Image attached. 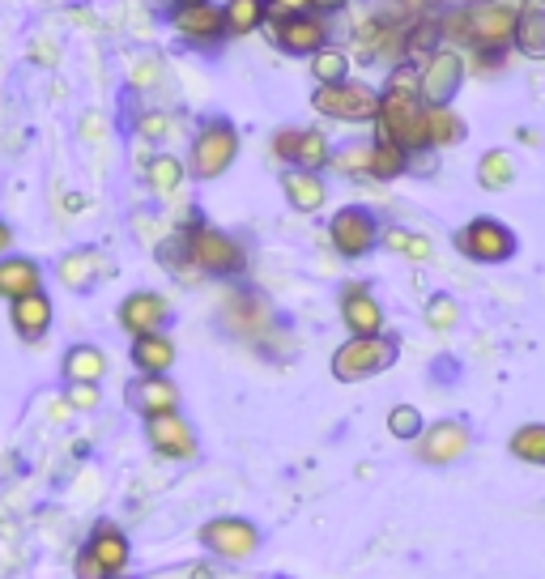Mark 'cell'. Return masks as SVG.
I'll return each instance as SVG.
<instances>
[{"label":"cell","mask_w":545,"mask_h":579,"mask_svg":"<svg viewBox=\"0 0 545 579\" xmlns=\"http://www.w3.org/2000/svg\"><path fill=\"white\" fill-rule=\"evenodd\" d=\"M384 243L392 252H401V256H410V260H430V239L410 234V230H388Z\"/></svg>","instance_id":"cell-35"},{"label":"cell","mask_w":545,"mask_h":579,"mask_svg":"<svg viewBox=\"0 0 545 579\" xmlns=\"http://www.w3.org/2000/svg\"><path fill=\"white\" fill-rule=\"evenodd\" d=\"M107 375V358L98 346H73L65 354V380L68 384H98Z\"/></svg>","instance_id":"cell-25"},{"label":"cell","mask_w":545,"mask_h":579,"mask_svg":"<svg viewBox=\"0 0 545 579\" xmlns=\"http://www.w3.org/2000/svg\"><path fill=\"white\" fill-rule=\"evenodd\" d=\"M86 549H90V558L102 567V576L107 579H116V576H124V571H129L132 546H129V537H124V528H120V524L98 520L95 533H90V542H86Z\"/></svg>","instance_id":"cell-13"},{"label":"cell","mask_w":545,"mask_h":579,"mask_svg":"<svg viewBox=\"0 0 545 579\" xmlns=\"http://www.w3.org/2000/svg\"><path fill=\"white\" fill-rule=\"evenodd\" d=\"M282 193H286V200L298 214H316V209H324V200H328L320 171H303V166H294V171L282 175Z\"/></svg>","instance_id":"cell-21"},{"label":"cell","mask_w":545,"mask_h":579,"mask_svg":"<svg viewBox=\"0 0 545 579\" xmlns=\"http://www.w3.org/2000/svg\"><path fill=\"white\" fill-rule=\"evenodd\" d=\"M68 405L73 409H98V384H68Z\"/></svg>","instance_id":"cell-40"},{"label":"cell","mask_w":545,"mask_h":579,"mask_svg":"<svg viewBox=\"0 0 545 579\" xmlns=\"http://www.w3.org/2000/svg\"><path fill=\"white\" fill-rule=\"evenodd\" d=\"M426 136H430V145H439V150L465 141V120L451 111V102L448 107H426Z\"/></svg>","instance_id":"cell-26"},{"label":"cell","mask_w":545,"mask_h":579,"mask_svg":"<svg viewBox=\"0 0 545 579\" xmlns=\"http://www.w3.org/2000/svg\"><path fill=\"white\" fill-rule=\"evenodd\" d=\"M239 159V132L230 120H214L196 132L193 141V175L196 179H218Z\"/></svg>","instance_id":"cell-5"},{"label":"cell","mask_w":545,"mask_h":579,"mask_svg":"<svg viewBox=\"0 0 545 579\" xmlns=\"http://www.w3.org/2000/svg\"><path fill=\"white\" fill-rule=\"evenodd\" d=\"M333 159V150H328V136L320 129H298V141H294V162L303 166V171H320L328 166Z\"/></svg>","instance_id":"cell-30"},{"label":"cell","mask_w":545,"mask_h":579,"mask_svg":"<svg viewBox=\"0 0 545 579\" xmlns=\"http://www.w3.org/2000/svg\"><path fill=\"white\" fill-rule=\"evenodd\" d=\"M129 358L141 375H166L175 367V341L162 328L159 332H141V337H132Z\"/></svg>","instance_id":"cell-20"},{"label":"cell","mask_w":545,"mask_h":579,"mask_svg":"<svg viewBox=\"0 0 545 579\" xmlns=\"http://www.w3.org/2000/svg\"><path fill=\"white\" fill-rule=\"evenodd\" d=\"M200 546L209 549L214 558L222 562H243L260 549V528L252 520H239V515H222V520H209L200 528Z\"/></svg>","instance_id":"cell-7"},{"label":"cell","mask_w":545,"mask_h":579,"mask_svg":"<svg viewBox=\"0 0 545 579\" xmlns=\"http://www.w3.org/2000/svg\"><path fill=\"white\" fill-rule=\"evenodd\" d=\"M312 0H264V18H294V13H307Z\"/></svg>","instance_id":"cell-39"},{"label":"cell","mask_w":545,"mask_h":579,"mask_svg":"<svg viewBox=\"0 0 545 579\" xmlns=\"http://www.w3.org/2000/svg\"><path fill=\"white\" fill-rule=\"evenodd\" d=\"M312 107L328 116V120H353V124H362V120H375V107H380V95L371 90V86H362V81H333V86H320L316 98H312Z\"/></svg>","instance_id":"cell-6"},{"label":"cell","mask_w":545,"mask_h":579,"mask_svg":"<svg viewBox=\"0 0 545 579\" xmlns=\"http://www.w3.org/2000/svg\"><path fill=\"white\" fill-rule=\"evenodd\" d=\"M405 166H410V154L396 150L392 141H375V145H371L367 175H375V179H396V175H405Z\"/></svg>","instance_id":"cell-31"},{"label":"cell","mask_w":545,"mask_h":579,"mask_svg":"<svg viewBox=\"0 0 545 579\" xmlns=\"http://www.w3.org/2000/svg\"><path fill=\"white\" fill-rule=\"evenodd\" d=\"M141 132H145V136H162V132H166V120H162V116H145V120H141Z\"/></svg>","instance_id":"cell-43"},{"label":"cell","mask_w":545,"mask_h":579,"mask_svg":"<svg viewBox=\"0 0 545 579\" xmlns=\"http://www.w3.org/2000/svg\"><path fill=\"white\" fill-rule=\"evenodd\" d=\"M460 81H465V61L456 52L435 47L422 61V68H417V98L426 107H448L451 98H456V90H460Z\"/></svg>","instance_id":"cell-9"},{"label":"cell","mask_w":545,"mask_h":579,"mask_svg":"<svg viewBox=\"0 0 545 579\" xmlns=\"http://www.w3.org/2000/svg\"><path fill=\"white\" fill-rule=\"evenodd\" d=\"M375 120H380V141H392L405 154H417V150L430 145V136H426V102L417 98V90H384L380 107H375Z\"/></svg>","instance_id":"cell-1"},{"label":"cell","mask_w":545,"mask_h":579,"mask_svg":"<svg viewBox=\"0 0 545 579\" xmlns=\"http://www.w3.org/2000/svg\"><path fill=\"white\" fill-rule=\"evenodd\" d=\"M469 448H473V430L456 418L422 426V435H417V460H422V465H435V469L465 460Z\"/></svg>","instance_id":"cell-10"},{"label":"cell","mask_w":545,"mask_h":579,"mask_svg":"<svg viewBox=\"0 0 545 579\" xmlns=\"http://www.w3.org/2000/svg\"><path fill=\"white\" fill-rule=\"evenodd\" d=\"M171 316V303L154 294V290H137L129 294L124 303H120V328L129 332V337H141V332H159L162 324Z\"/></svg>","instance_id":"cell-17"},{"label":"cell","mask_w":545,"mask_h":579,"mask_svg":"<svg viewBox=\"0 0 545 579\" xmlns=\"http://www.w3.org/2000/svg\"><path fill=\"white\" fill-rule=\"evenodd\" d=\"M179 4H196V0H179Z\"/></svg>","instance_id":"cell-47"},{"label":"cell","mask_w":545,"mask_h":579,"mask_svg":"<svg viewBox=\"0 0 545 579\" xmlns=\"http://www.w3.org/2000/svg\"><path fill=\"white\" fill-rule=\"evenodd\" d=\"M129 405L141 418L171 414V409H179V387L171 384L166 375H141V380L129 384Z\"/></svg>","instance_id":"cell-18"},{"label":"cell","mask_w":545,"mask_h":579,"mask_svg":"<svg viewBox=\"0 0 545 579\" xmlns=\"http://www.w3.org/2000/svg\"><path fill=\"white\" fill-rule=\"evenodd\" d=\"M508 448H512L515 460L545 469V422H524V426L512 435V444H508Z\"/></svg>","instance_id":"cell-27"},{"label":"cell","mask_w":545,"mask_h":579,"mask_svg":"<svg viewBox=\"0 0 545 579\" xmlns=\"http://www.w3.org/2000/svg\"><path fill=\"white\" fill-rule=\"evenodd\" d=\"M367 159H371V145H350V150H341L337 159H328L337 171H346V175H367Z\"/></svg>","instance_id":"cell-38"},{"label":"cell","mask_w":545,"mask_h":579,"mask_svg":"<svg viewBox=\"0 0 545 579\" xmlns=\"http://www.w3.org/2000/svg\"><path fill=\"white\" fill-rule=\"evenodd\" d=\"M512 39L524 56H533V61H542L545 56V9L537 4V0H528V4L515 13Z\"/></svg>","instance_id":"cell-24"},{"label":"cell","mask_w":545,"mask_h":579,"mask_svg":"<svg viewBox=\"0 0 545 579\" xmlns=\"http://www.w3.org/2000/svg\"><path fill=\"white\" fill-rule=\"evenodd\" d=\"M341 320L353 337H371V332H384V307L375 303L371 286L362 282H350L341 290Z\"/></svg>","instance_id":"cell-16"},{"label":"cell","mask_w":545,"mask_h":579,"mask_svg":"<svg viewBox=\"0 0 545 579\" xmlns=\"http://www.w3.org/2000/svg\"><path fill=\"white\" fill-rule=\"evenodd\" d=\"M388 430H392L396 439H417V435H422V414H417L414 405H396V409L388 414Z\"/></svg>","instance_id":"cell-36"},{"label":"cell","mask_w":545,"mask_h":579,"mask_svg":"<svg viewBox=\"0 0 545 579\" xmlns=\"http://www.w3.org/2000/svg\"><path fill=\"white\" fill-rule=\"evenodd\" d=\"M456 248L478 264H503L515 256V234L499 218H473L465 230H456Z\"/></svg>","instance_id":"cell-8"},{"label":"cell","mask_w":545,"mask_h":579,"mask_svg":"<svg viewBox=\"0 0 545 579\" xmlns=\"http://www.w3.org/2000/svg\"><path fill=\"white\" fill-rule=\"evenodd\" d=\"M184 162L175 159V154H159V159L150 162V188L159 196H171V193H179V184H184Z\"/></svg>","instance_id":"cell-32"},{"label":"cell","mask_w":545,"mask_h":579,"mask_svg":"<svg viewBox=\"0 0 545 579\" xmlns=\"http://www.w3.org/2000/svg\"><path fill=\"white\" fill-rule=\"evenodd\" d=\"M426 324H430L435 332H451V328L460 324V307H456V298L435 294V298L426 303Z\"/></svg>","instance_id":"cell-34"},{"label":"cell","mask_w":545,"mask_h":579,"mask_svg":"<svg viewBox=\"0 0 545 579\" xmlns=\"http://www.w3.org/2000/svg\"><path fill=\"white\" fill-rule=\"evenodd\" d=\"M222 26L230 34H252L264 26V0H226Z\"/></svg>","instance_id":"cell-28"},{"label":"cell","mask_w":545,"mask_h":579,"mask_svg":"<svg viewBox=\"0 0 545 579\" xmlns=\"http://www.w3.org/2000/svg\"><path fill=\"white\" fill-rule=\"evenodd\" d=\"M515 13H520V9L508 4V0H486V4H473L469 13H451L448 31L465 34V39H469V43H478V47L499 52L503 43H512Z\"/></svg>","instance_id":"cell-4"},{"label":"cell","mask_w":545,"mask_h":579,"mask_svg":"<svg viewBox=\"0 0 545 579\" xmlns=\"http://www.w3.org/2000/svg\"><path fill=\"white\" fill-rule=\"evenodd\" d=\"M439 34H444V26H435V22L414 26V34H410V61H426L439 47Z\"/></svg>","instance_id":"cell-37"},{"label":"cell","mask_w":545,"mask_h":579,"mask_svg":"<svg viewBox=\"0 0 545 579\" xmlns=\"http://www.w3.org/2000/svg\"><path fill=\"white\" fill-rule=\"evenodd\" d=\"M294 141H298V129H286L273 136V154L282 162H294Z\"/></svg>","instance_id":"cell-42"},{"label":"cell","mask_w":545,"mask_h":579,"mask_svg":"<svg viewBox=\"0 0 545 579\" xmlns=\"http://www.w3.org/2000/svg\"><path fill=\"white\" fill-rule=\"evenodd\" d=\"M73 576H77V579H107V576H102V567H98L95 558H90V549H86V546L77 549V562H73Z\"/></svg>","instance_id":"cell-41"},{"label":"cell","mask_w":545,"mask_h":579,"mask_svg":"<svg viewBox=\"0 0 545 579\" xmlns=\"http://www.w3.org/2000/svg\"><path fill=\"white\" fill-rule=\"evenodd\" d=\"M9 243H13V230H9V226L0 222V256H4V252H9Z\"/></svg>","instance_id":"cell-45"},{"label":"cell","mask_w":545,"mask_h":579,"mask_svg":"<svg viewBox=\"0 0 545 579\" xmlns=\"http://www.w3.org/2000/svg\"><path fill=\"white\" fill-rule=\"evenodd\" d=\"M346 0H312V9H320V13H333V9H341Z\"/></svg>","instance_id":"cell-44"},{"label":"cell","mask_w":545,"mask_h":579,"mask_svg":"<svg viewBox=\"0 0 545 579\" xmlns=\"http://www.w3.org/2000/svg\"><path fill=\"white\" fill-rule=\"evenodd\" d=\"M175 31L193 43H214L222 39L226 26H222V9H214L209 0H196V4H179L175 9Z\"/></svg>","instance_id":"cell-19"},{"label":"cell","mask_w":545,"mask_h":579,"mask_svg":"<svg viewBox=\"0 0 545 579\" xmlns=\"http://www.w3.org/2000/svg\"><path fill=\"white\" fill-rule=\"evenodd\" d=\"M116 579H129V576H116Z\"/></svg>","instance_id":"cell-48"},{"label":"cell","mask_w":545,"mask_h":579,"mask_svg":"<svg viewBox=\"0 0 545 579\" xmlns=\"http://www.w3.org/2000/svg\"><path fill=\"white\" fill-rule=\"evenodd\" d=\"M145 439H150V448L159 451V456H166V460H193L196 456V430L179 418V409L145 418Z\"/></svg>","instance_id":"cell-12"},{"label":"cell","mask_w":545,"mask_h":579,"mask_svg":"<svg viewBox=\"0 0 545 579\" xmlns=\"http://www.w3.org/2000/svg\"><path fill=\"white\" fill-rule=\"evenodd\" d=\"M188 579H214V567H205V562H200V567H193V576Z\"/></svg>","instance_id":"cell-46"},{"label":"cell","mask_w":545,"mask_h":579,"mask_svg":"<svg viewBox=\"0 0 545 579\" xmlns=\"http://www.w3.org/2000/svg\"><path fill=\"white\" fill-rule=\"evenodd\" d=\"M312 73H316V81H320V86H333V81H346V77H350V61H346L341 52H328V47H320V52H316V61H312Z\"/></svg>","instance_id":"cell-33"},{"label":"cell","mask_w":545,"mask_h":579,"mask_svg":"<svg viewBox=\"0 0 545 579\" xmlns=\"http://www.w3.org/2000/svg\"><path fill=\"white\" fill-rule=\"evenodd\" d=\"M61 282H65L68 290H90L107 273V260H102V252H95V248H77V252H68L65 260H61Z\"/></svg>","instance_id":"cell-23"},{"label":"cell","mask_w":545,"mask_h":579,"mask_svg":"<svg viewBox=\"0 0 545 579\" xmlns=\"http://www.w3.org/2000/svg\"><path fill=\"white\" fill-rule=\"evenodd\" d=\"M392 362H396V337H388V332L350 337V341L333 354V380H341V384H358V380L384 375Z\"/></svg>","instance_id":"cell-3"},{"label":"cell","mask_w":545,"mask_h":579,"mask_svg":"<svg viewBox=\"0 0 545 579\" xmlns=\"http://www.w3.org/2000/svg\"><path fill=\"white\" fill-rule=\"evenodd\" d=\"M31 290H43V269L31 256H4L0 260V298H22Z\"/></svg>","instance_id":"cell-22"},{"label":"cell","mask_w":545,"mask_h":579,"mask_svg":"<svg viewBox=\"0 0 545 579\" xmlns=\"http://www.w3.org/2000/svg\"><path fill=\"white\" fill-rule=\"evenodd\" d=\"M512 179H515V162H512L508 150H490V154L478 162V184L481 188L499 193V188H512Z\"/></svg>","instance_id":"cell-29"},{"label":"cell","mask_w":545,"mask_h":579,"mask_svg":"<svg viewBox=\"0 0 545 579\" xmlns=\"http://www.w3.org/2000/svg\"><path fill=\"white\" fill-rule=\"evenodd\" d=\"M52 320H56V307H52V298H47L43 290H31V294H22V298L9 303V324H13V332H18L22 341H31V346L47 337Z\"/></svg>","instance_id":"cell-14"},{"label":"cell","mask_w":545,"mask_h":579,"mask_svg":"<svg viewBox=\"0 0 545 579\" xmlns=\"http://www.w3.org/2000/svg\"><path fill=\"white\" fill-rule=\"evenodd\" d=\"M328 234H333V248H337L346 260H362V256H371V248L380 243V222H375L371 209L350 205V209H341V214L333 218Z\"/></svg>","instance_id":"cell-11"},{"label":"cell","mask_w":545,"mask_h":579,"mask_svg":"<svg viewBox=\"0 0 545 579\" xmlns=\"http://www.w3.org/2000/svg\"><path fill=\"white\" fill-rule=\"evenodd\" d=\"M277 43L290 56H316L324 43H328V22L320 13H294L277 22Z\"/></svg>","instance_id":"cell-15"},{"label":"cell","mask_w":545,"mask_h":579,"mask_svg":"<svg viewBox=\"0 0 545 579\" xmlns=\"http://www.w3.org/2000/svg\"><path fill=\"white\" fill-rule=\"evenodd\" d=\"M184 252H188L196 273H209V277H235V273L248 269L243 243L230 239L218 226H193V230H184Z\"/></svg>","instance_id":"cell-2"}]
</instances>
